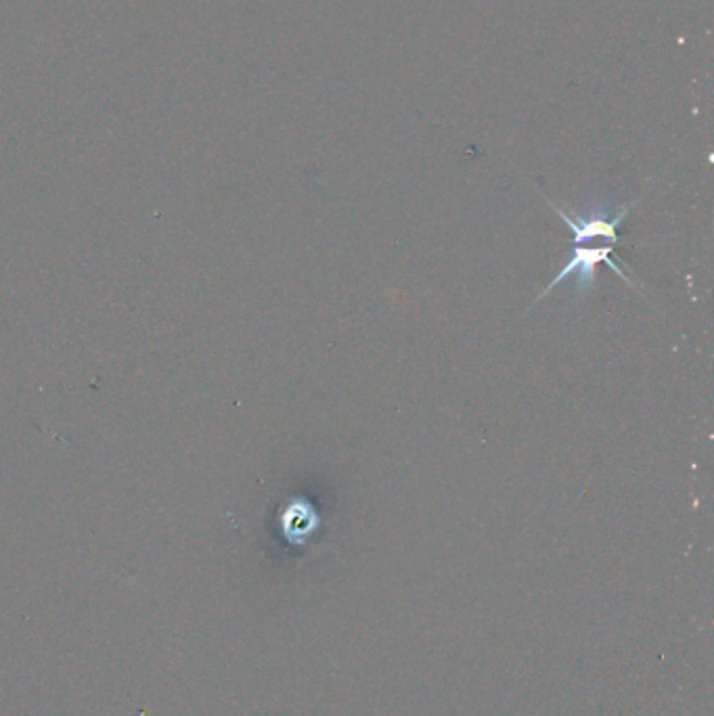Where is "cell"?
I'll use <instances>...</instances> for the list:
<instances>
[{
  "label": "cell",
  "mask_w": 714,
  "mask_h": 716,
  "mask_svg": "<svg viewBox=\"0 0 714 716\" xmlns=\"http://www.w3.org/2000/svg\"><path fill=\"white\" fill-rule=\"evenodd\" d=\"M549 204L553 206V210L557 212V216H560L566 225L572 229L574 233V243H587L591 239H606V241H614L618 243L620 241V235H618V227L620 222L627 218L629 210H622L620 214H616L614 218L606 216V212L601 210L599 214L593 212L591 216H580V218H572L570 214H566L562 208H557L551 199H547Z\"/></svg>",
  "instance_id": "7a4b0ae2"
},
{
  "label": "cell",
  "mask_w": 714,
  "mask_h": 716,
  "mask_svg": "<svg viewBox=\"0 0 714 716\" xmlns=\"http://www.w3.org/2000/svg\"><path fill=\"white\" fill-rule=\"evenodd\" d=\"M608 264L612 271L624 279L627 283L633 285L631 277L624 273V268L618 264L616 260V254H614V248L612 245H604V248H585L583 243H574V250H572V256H570V262L562 268L560 273H557V277L543 289V292L539 294L537 300L545 298L547 294L553 292V287H557L560 283L568 281L574 277V283H576V289H580V292H585V289H591L595 285V268L597 264Z\"/></svg>",
  "instance_id": "6da1fadb"
}]
</instances>
